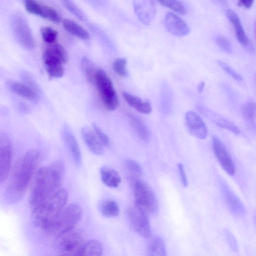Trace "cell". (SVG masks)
Masks as SVG:
<instances>
[{
	"label": "cell",
	"mask_w": 256,
	"mask_h": 256,
	"mask_svg": "<svg viewBox=\"0 0 256 256\" xmlns=\"http://www.w3.org/2000/svg\"><path fill=\"white\" fill-rule=\"evenodd\" d=\"M127 215L133 230L140 236L148 238L151 236L148 215L136 206L128 208Z\"/></svg>",
	"instance_id": "9"
},
{
	"label": "cell",
	"mask_w": 256,
	"mask_h": 256,
	"mask_svg": "<svg viewBox=\"0 0 256 256\" xmlns=\"http://www.w3.org/2000/svg\"><path fill=\"white\" fill-rule=\"evenodd\" d=\"M212 143L214 154L222 168L228 174L233 176L235 172L234 164L223 144L216 136L212 137Z\"/></svg>",
	"instance_id": "11"
},
{
	"label": "cell",
	"mask_w": 256,
	"mask_h": 256,
	"mask_svg": "<svg viewBox=\"0 0 256 256\" xmlns=\"http://www.w3.org/2000/svg\"><path fill=\"white\" fill-rule=\"evenodd\" d=\"M228 19L234 26L236 38L238 42L250 52H254V46L248 38L238 14L232 9L226 11Z\"/></svg>",
	"instance_id": "12"
},
{
	"label": "cell",
	"mask_w": 256,
	"mask_h": 256,
	"mask_svg": "<svg viewBox=\"0 0 256 256\" xmlns=\"http://www.w3.org/2000/svg\"><path fill=\"white\" fill-rule=\"evenodd\" d=\"M82 216V207L76 204L65 206L58 215L47 234L56 236L73 229Z\"/></svg>",
	"instance_id": "5"
},
{
	"label": "cell",
	"mask_w": 256,
	"mask_h": 256,
	"mask_svg": "<svg viewBox=\"0 0 256 256\" xmlns=\"http://www.w3.org/2000/svg\"><path fill=\"white\" fill-rule=\"evenodd\" d=\"M63 136L67 148L76 164L80 166L82 162V156L78 144L69 128L64 126Z\"/></svg>",
	"instance_id": "18"
},
{
	"label": "cell",
	"mask_w": 256,
	"mask_h": 256,
	"mask_svg": "<svg viewBox=\"0 0 256 256\" xmlns=\"http://www.w3.org/2000/svg\"><path fill=\"white\" fill-rule=\"evenodd\" d=\"M100 211L106 217L116 216L120 212V208L117 203L112 200L103 201L100 206Z\"/></svg>",
	"instance_id": "27"
},
{
	"label": "cell",
	"mask_w": 256,
	"mask_h": 256,
	"mask_svg": "<svg viewBox=\"0 0 256 256\" xmlns=\"http://www.w3.org/2000/svg\"><path fill=\"white\" fill-rule=\"evenodd\" d=\"M68 200L66 190L60 187L49 194L44 200L32 208V218L38 228L47 233Z\"/></svg>",
	"instance_id": "3"
},
{
	"label": "cell",
	"mask_w": 256,
	"mask_h": 256,
	"mask_svg": "<svg viewBox=\"0 0 256 256\" xmlns=\"http://www.w3.org/2000/svg\"><path fill=\"white\" fill-rule=\"evenodd\" d=\"M204 82H200L198 84L197 90L199 93H201L202 92L204 87Z\"/></svg>",
	"instance_id": "46"
},
{
	"label": "cell",
	"mask_w": 256,
	"mask_h": 256,
	"mask_svg": "<svg viewBox=\"0 0 256 256\" xmlns=\"http://www.w3.org/2000/svg\"><path fill=\"white\" fill-rule=\"evenodd\" d=\"M124 164L130 178L132 179V183L140 180L142 172L140 166L136 161L132 159L126 160Z\"/></svg>",
	"instance_id": "29"
},
{
	"label": "cell",
	"mask_w": 256,
	"mask_h": 256,
	"mask_svg": "<svg viewBox=\"0 0 256 256\" xmlns=\"http://www.w3.org/2000/svg\"><path fill=\"white\" fill-rule=\"evenodd\" d=\"M12 26L14 35L18 42L26 49L34 48L35 41L26 20L22 14L18 13L12 18Z\"/></svg>",
	"instance_id": "8"
},
{
	"label": "cell",
	"mask_w": 256,
	"mask_h": 256,
	"mask_svg": "<svg viewBox=\"0 0 256 256\" xmlns=\"http://www.w3.org/2000/svg\"><path fill=\"white\" fill-rule=\"evenodd\" d=\"M40 158V152L31 150L14 165L6 190V198L10 204H17L22 200L36 172Z\"/></svg>",
	"instance_id": "1"
},
{
	"label": "cell",
	"mask_w": 256,
	"mask_h": 256,
	"mask_svg": "<svg viewBox=\"0 0 256 256\" xmlns=\"http://www.w3.org/2000/svg\"><path fill=\"white\" fill-rule=\"evenodd\" d=\"M40 34L43 40L48 44L54 42L58 36V32L50 26L42 27Z\"/></svg>",
	"instance_id": "34"
},
{
	"label": "cell",
	"mask_w": 256,
	"mask_h": 256,
	"mask_svg": "<svg viewBox=\"0 0 256 256\" xmlns=\"http://www.w3.org/2000/svg\"><path fill=\"white\" fill-rule=\"evenodd\" d=\"M42 60L44 66L52 64H64L68 60V54L60 44H52L44 50Z\"/></svg>",
	"instance_id": "14"
},
{
	"label": "cell",
	"mask_w": 256,
	"mask_h": 256,
	"mask_svg": "<svg viewBox=\"0 0 256 256\" xmlns=\"http://www.w3.org/2000/svg\"><path fill=\"white\" fill-rule=\"evenodd\" d=\"M44 18L54 23H59L61 18L58 12L53 8L44 5Z\"/></svg>",
	"instance_id": "37"
},
{
	"label": "cell",
	"mask_w": 256,
	"mask_h": 256,
	"mask_svg": "<svg viewBox=\"0 0 256 256\" xmlns=\"http://www.w3.org/2000/svg\"><path fill=\"white\" fill-rule=\"evenodd\" d=\"M163 6L180 14H185L187 12L186 8L178 0H158Z\"/></svg>",
	"instance_id": "31"
},
{
	"label": "cell",
	"mask_w": 256,
	"mask_h": 256,
	"mask_svg": "<svg viewBox=\"0 0 256 256\" xmlns=\"http://www.w3.org/2000/svg\"><path fill=\"white\" fill-rule=\"evenodd\" d=\"M217 62L218 64L234 79L240 82L242 80V76L234 70L226 62L221 60H218Z\"/></svg>",
	"instance_id": "41"
},
{
	"label": "cell",
	"mask_w": 256,
	"mask_h": 256,
	"mask_svg": "<svg viewBox=\"0 0 256 256\" xmlns=\"http://www.w3.org/2000/svg\"><path fill=\"white\" fill-rule=\"evenodd\" d=\"M178 172L181 178V181L182 184L185 188H186L188 185V179L185 173L184 166L182 163H178Z\"/></svg>",
	"instance_id": "43"
},
{
	"label": "cell",
	"mask_w": 256,
	"mask_h": 256,
	"mask_svg": "<svg viewBox=\"0 0 256 256\" xmlns=\"http://www.w3.org/2000/svg\"><path fill=\"white\" fill-rule=\"evenodd\" d=\"M146 248L147 255L164 256L166 255V248L161 237L158 236H150Z\"/></svg>",
	"instance_id": "21"
},
{
	"label": "cell",
	"mask_w": 256,
	"mask_h": 256,
	"mask_svg": "<svg viewBox=\"0 0 256 256\" xmlns=\"http://www.w3.org/2000/svg\"><path fill=\"white\" fill-rule=\"evenodd\" d=\"M221 190L224 201L230 210L236 216H243L245 213V208L240 200L224 182L221 184Z\"/></svg>",
	"instance_id": "17"
},
{
	"label": "cell",
	"mask_w": 256,
	"mask_h": 256,
	"mask_svg": "<svg viewBox=\"0 0 256 256\" xmlns=\"http://www.w3.org/2000/svg\"><path fill=\"white\" fill-rule=\"evenodd\" d=\"M94 84L106 108L109 110H116L119 104L118 98L110 78L104 70L97 68Z\"/></svg>",
	"instance_id": "7"
},
{
	"label": "cell",
	"mask_w": 256,
	"mask_h": 256,
	"mask_svg": "<svg viewBox=\"0 0 256 256\" xmlns=\"http://www.w3.org/2000/svg\"><path fill=\"white\" fill-rule=\"evenodd\" d=\"M103 251L102 244L97 240L86 242L83 248L82 256H100Z\"/></svg>",
	"instance_id": "28"
},
{
	"label": "cell",
	"mask_w": 256,
	"mask_h": 256,
	"mask_svg": "<svg viewBox=\"0 0 256 256\" xmlns=\"http://www.w3.org/2000/svg\"><path fill=\"white\" fill-rule=\"evenodd\" d=\"M136 206L148 216L155 215L158 211V198L153 190L146 182L138 180L132 183Z\"/></svg>",
	"instance_id": "6"
},
{
	"label": "cell",
	"mask_w": 256,
	"mask_h": 256,
	"mask_svg": "<svg viewBox=\"0 0 256 256\" xmlns=\"http://www.w3.org/2000/svg\"><path fill=\"white\" fill-rule=\"evenodd\" d=\"M241 112L243 118L250 124L254 125L256 115V105L252 101H249L241 107Z\"/></svg>",
	"instance_id": "30"
},
{
	"label": "cell",
	"mask_w": 256,
	"mask_h": 256,
	"mask_svg": "<svg viewBox=\"0 0 256 256\" xmlns=\"http://www.w3.org/2000/svg\"><path fill=\"white\" fill-rule=\"evenodd\" d=\"M216 42L218 46L225 52L231 54L232 48L229 40L224 36L222 35H217L215 38Z\"/></svg>",
	"instance_id": "38"
},
{
	"label": "cell",
	"mask_w": 256,
	"mask_h": 256,
	"mask_svg": "<svg viewBox=\"0 0 256 256\" xmlns=\"http://www.w3.org/2000/svg\"><path fill=\"white\" fill-rule=\"evenodd\" d=\"M62 26L68 32L82 40H86L89 38L87 31L72 20H64L62 21Z\"/></svg>",
	"instance_id": "25"
},
{
	"label": "cell",
	"mask_w": 256,
	"mask_h": 256,
	"mask_svg": "<svg viewBox=\"0 0 256 256\" xmlns=\"http://www.w3.org/2000/svg\"><path fill=\"white\" fill-rule=\"evenodd\" d=\"M224 232L230 248L234 251L237 252L238 249V246L236 238L228 230H226Z\"/></svg>",
	"instance_id": "42"
},
{
	"label": "cell",
	"mask_w": 256,
	"mask_h": 256,
	"mask_svg": "<svg viewBox=\"0 0 256 256\" xmlns=\"http://www.w3.org/2000/svg\"><path fill=\"white\" fill-rule=\"evenodd\" d=\"M12 146L8 136L0 133V184L8 178L11 168Z\"/></svg>",
	"instance_id": "10"
},
{
	"label": "cell",
	"mask_w": 256,
	"mask_h": 256,
	"mask_svg": "<svg viewBox=\"0 0 256 256\" xmlns=\"http://www.w3.org/2000/svg\"><path fill=\"white\" fill-rule=\"evenodd\" d=\"M126 61L125 58H118L112 64L114 70L118 76L125 77L127 75Z\"/></svg>",
	"instance_id": "35"
},
{
	"label": "cell",
	"mask_w": 256,
	"mask_h": 256,
	"mask_svg": "<svg viewBox=\"0 0 256 256\" xmlns=\"http://www.w3.org/2000/svg\"><path fill=\"white\" fill-rule=\"evenodd\" d=\"M214 122L218 126L228 130L234 134L240 133L239 129L234 124L224 118H215Z\"/></svg>",
	"instance_id": "36"
},
{
	"label": "cell",
	"mask_w": 256,
	"mask_h": 256,
	"mask_svg": "<svg viewBox=\"0 0 256 256\" xmlns=\"http://www.w3.org/2000/svg\"><path fill=\"white\" fill-rule=\"evenodd\" d=\"M81 132L84 141L90 150L97 155L102 154L104 152L103 146L95 133L87 126L82 127Z\"/></svg>",
	"instance_id": "20"
},
{
	"label": "cell",
	"mask_w": 256,
	"mask_h": 256,
	"mask_svg": "<svg viewBox=\"0 0 256 256\" xmlns=\"http://www.w3.org/2000/svg\"><path fill=\"white\" fill-rule=\"evenodd\" d=\"M92 128L95 134L103 146L110 147V141L106 134L95 123L92 124Z\"/></svg>",
	"instance_id": "39"
},
{
	"label": "cell",
	"mask_w": 256,
	"mask_h": 256,
	"mask_svg": "<svg viewBox=\"0 0 256 256\" xmlns=\"http://www.w3.org/2000/svg\"><path fill=\"white\" fill-rule=\"evenodd\" d=\"M7 86L13 92L21 97L31 101H36L40 94L24 83L10 80L7 82Z\"/></svg>",
	"instance_id": "19"
},
{
	"label": "cell",
	"mask_w": 256,
	"mask_h": 256,
	"mask_svg": "<svg viewBox=\"0 0 256 256\" xmlns=\"http://www.w3.org/2000/svg\"><path fill=\"white\" fill-rule=\"evenodd\" d=\"M122 94L126 102L138 112L144 114L152 112V107L148 102H143L140 98L126 92H123Z\"/></svg>",
	"instance_id": "23"
},
{
	"label": "cell",
	"mask_w": 256,
	"mask_h": 256,
	"mask_svg": "<svg viewBox=\"0 0 256 256\" xmlns=\"http://www.w3.org/2000/svg\"><path fill=\"white\" fill-rule=\"evenodd\" d=\"M185 121L189 132L200 139H204L208 136V130L201 118L195 112L188 111L186 113Z\"/></svg>",
	"instance_id": "15"
},
{
	"label": "cell",
	"mask_w": 256,
	"mask_h": 256,
	"mask_svg": "<svg viewBox=\"0 0 256 256\" xmlns=\"http://www.w3.org/2000/svg\"><path fill=\"white\" fill-rule=\"evenodd\" d=\"M164 22L167 30L174 36H183L190 32V28L187 24L174 12L166 14Z\"/></svg>",
	"instance_id": "16"
},
{
	"label": "cell",
	"mask_w": 256,
	"mask_h": 256,
	"mask_svg": "<svg viewBox=\"0 0 256 256\" xmlns=\"http://www.w3.org/2000/svg\"><path fill=\"white\" fill-rule=\"evenodd\" d=\"M211 1L219 6H226L228 4L227 0H211Z\"/></svg>",
	"instance_id": "45"
},
{
	"label": "cell",
	"mask_w": 256,
	"mask_h": 256,
	"mask_svg": "<svg viewBox=\"0 0 256 256\" xmlns=\"http://www.w3.org/2000/svg\"><path fill=\"white\" fill-rule=\"evenodd\" d=\"M64 174V166L56 161L49 166L42 167L36 173L30 190L29 203L31 208L60 188Z\"/></svg>",
	"instance_id": "2"
},
{
	"label": "cell",
	"mask_w": 256,
	"mask_h": 256,
	"mask_svg": "<svg viewBox=\"0 0 256 256\" xmlns=\"http://www.w3.org/2000/svg\"><path fill=\"white\" fill-rule=\"evenodd\" d=\"M22 78L25 84L40 94V90L38 86L30 74L26 72H24L22 74Z\"/></svg>",
	"instance_id": "40"
},
{
	"label": "cell",
	"mask_w": 256,
	"mask_h": 256,
	"mask_svg": "<svg viewBox=\"0 0 256 256\" xmlns=\"http://www.w3.org/2000/svg\"><path fill=\"white\" fill-rule=\"evenodd\" d=\"M100 174L102 180L108 187L116 188L121 182V178L118 173L109 166H102L100 168Z\"/></svg>",
	"instance_id": "22"
},
{
	"label": "cell",
	"mask_w": 256,
	"mask_h": 256,
	"mask_svg": "<svg viewBox=\"0 0 256 256\" xmlns=\"http://www.w3.org/2000/svg\"><path fill=\"white\" fill-rule=\"evenodd\" d=\"M134 10L138 20L148 25L152 20L156 14L154 0H133Z\"/></svg>",
	"instance_id": "13"
},
{
	"label": "cell",
	"mask_w": 256,
	"mask_h": 256,
	"mask_svg": "<svg viewBox=\"0 0 256 256\" xmlns=\"http://www.w3.org/2000/svg\"><path fill=\"white\" fill-rule=\"evenodd\" d=\"M26 10L30 13L44 18V5L36 0H22Z\"/></svg>",
	"instance_id": "32"
},
{
	"label": "cell",
	"mask_w": 256,
	"mask_h": 256,
	"mask_svg": "<svg viewBox=\"0 0 256 256\" xmlns=\"http://www.w3.org/2000/svg\"><path fill=\"white\" fill-rule=\"evenodd\" d=\"M80 66L82 72L87 80L94 84L98 68L95 67L94 62L88 58L84 56L82 58Z\"/></svg>",
	"instance_id": "26"
},
{
	"label": "cell",
	"mask_w": 256,
	"mask_h": 256,
	"mask_svg": "<svg viewBox=\"0 0 256 256\" xmlns=\"http://www.w3.org/2000/svg\"><path fill=\"white\" fill-rule=\"evenodd\" d=\"M128 118L132 126L134 128L140 138L148 142L150 139L149 130L142 120L136 116L128 114Z\"/></svg>",
	"instance_id": "24"
},
{
	"label": "cell",
	"mask_w": 256,
	"mask_h": 256,
	"mask_svg": "<svg viewBox=\"0 0 256 256\" xmlns=\"http://www.w3.org/2000/svg\"><path fill=\"white\" fill-rule=\"evenodd\" d=\"M84 233L74 228L56 236L54 248L61 256H82L86 243Z\"/></svg>",
	"instance_id": "4"
},
{
	"label": "cell",
	"mask_w": 256,
	"mask_h": 256,
	"mask_svg": "<svg viewBox=\"0 0 256 256\" xmlns=\"http://www.w3.org/2000/svg\"><path fill=\"white\" fill-rule=\"evenodd\" d=\"M63 6L70 12L74 15L80 20L85 21L86 16L82 12L72 0H60Z\"/></svg>",
	"instance_id": "33"
},
{
	"label": "cell",
	"mask_w": 256,
	"mask_h": 256,
	"mask_svg": "<svg viewBox=\"0 0 256 256\" xmlns=\"http://www.w3.org/2000/svg\"><path fill=\"white\" fill-rule=\"evenodd\" d=\"M238 4L246 8H249L253 5L254 0H238Z\"/></svg>",
	"instance_id": "44"
}]
</instances>
